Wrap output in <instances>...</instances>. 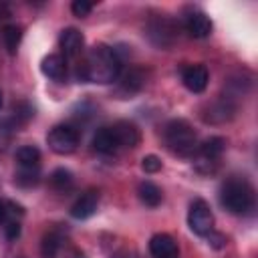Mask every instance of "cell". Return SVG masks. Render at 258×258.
Here are the masks:
<instances>
[{
    "label": "cell",
    "mask_w": 258,
    "mask_h": 258,
    "mask_svg": "<svg viewBox=\"0 0 258 258\" xmlns=\"http://www.w3.org/2000/svg\"><path fill=\"white\" fill-rule=\"evenodd\" d=\"M97 206H99V191L97 189H87L71 206V216L75 220H87L97 212Z\"/></svg>",
    "instance_id": "7"
},
{
    "label": "cell",
    "mask_w": 258,
    "mask_h": 258,
    "mask_svg": "<svg viewBox=\"0 0 258 258\" xmlns=\"http://www.w3.org/2000/svg\"><path fill=\"white\" fill-rule=\"evenodd\" d=\"M149 254L153 258H179L175 240L169 234H153L149 240Z\"/></svg>",
    "instance_id": "8"
},
{
    "label": "cell",
    "mask_w": 258,
    "mask_h": 258,
    "mask_svg": "<svg viewBox=\"0 0 258 258\" xmlns=\"http://www.w3.org/2000/svg\"><path fill=\"white\" fill-rule=\"evenodd\" d=\"M77 75L85 83L109 85L121 75V56L107 44H95L81 60Z\"/></svg>",
    "instance_id": "1"
},
{
    "label": "cell",
    "mask_w": 258,
    "mask_h": 258,
    "mask_svg": "<svg viewBox=\"0 0 258 258\" xmlns=\"http://www.w3.org/2000/svg\"><path fill=\"white\" fill-rule=\"evenodd\" d=\"M40 71L44 77H48L52 81H62L67 75V62L60 54H46L40 60Z\"/></svg>",
    "instance_id": "15"
},
{
    "label": "cell",
    "mask_w": 258,
    "mask_h": 258,
    "mask_svg": "<svg viewBox=\"0 0 258 258\" xmlns=\"http://www.w3.org/2000/svg\"><path fill=\"white\" fill-rule=\"evenodd\" d=\"M46 143L56 155H71L79 147V131L71 125H54L46 135Z\"/></svg>",
    "instance_id": "4"
},
{
    "label": "cell",
    "mask_w": 258,
    "mask_h": 258,
    "mask_svg": "<svg viewBox=\"0 0 258 258\" xmlns=\"http://www.w3.org/2000/svg\"><path fill=\"white\" fill-rule=\"evenodd\" d=\"M236 113V105L230 101V99H220L216 103L210 105V111L208 115H204V121L208 123H224V121H230Z\"/></svg>",
    "instance_id": "14"
},
{
    "label": "cell",
    "mask_w": 258,
    "mask_h": 258,
    "mask_svg": "<svg viewBox=\"0 0 258 258\" xmlns=\"http://www.w3.org/2000/svg\"><path fill=\"white\" fill-rule=\"evenodd\" d=\"M6 238L8 240H16L18 236H20V222L18 220H10V222H6Z\"/></svg>",
    "instance_id": "27"
},
{
    "label": "cell",
    "mask_w": 258,
    "mask_h": 258,
    "mask_svg": "<svg viewBox=\"0 0 258 258\" xmlns=\"http://www.w3.org/2000/svg\"><path fill=\"white\" fill-rule=\"evenodd\" d=\"M75 258H85V256H83V254H77V256H75Z\"/></svg>",
    "instance_id": "30"
},
{
    "label": "cell",
    "mask_w": 258,
    "mask_h": 258,
    "mask_svg": "<svg viewBox=\"0 0 258 258\" xmlns=\"http://www.w3.org/2000/svg\"><path fill=\"white\" fill-rule=\"evenodd\" d=\"M6 218H8V206H6V202L0 200V226L6 224Z\"/></svg>",
    "instance_id": "28"
},
{
    "label": "cell",
    "mask_w": 258,
    "mask_h": 258,
    "mask_svg": "<svg viewBox=\"0 0 258 258\" xmlns=\"http://www.w3.org/2000/svg\"><path fill=\"white\" fill-rule=\"evenodd\" d=\"M208 244L212 246V248H216V250H220V248H224L226 246V236L224 234H220V232H210L208 234Z\"/></svg>",
    "instance_id": "26"
},
{
    "label": "cell",
    "mask_w": 258,
    "mask_h": 258,
    "mask_svg": "<svg viewBox=\"0 0 258 258\" xmlns=\"http://www.w3.org/2000/svg\"><path fill=\"white\" fill-rule=\"evenodd\" d=\"M58 44L64 56H79L85 46V36L77 28H64L58 36Z\"/></svg>",
    "instance_id": "10"
},
{
    "label": "cell",
    "mask_w": 258,
    "mask_h": 258,
    "mask_svg": "<svg viewBox=\"0 0 258 258\" xmlns=\"http://www.w3.org/2000/svg\"><path fill=\"white\" fill-rule=\"evenodd\" d=\"M224 149H226V139L224 137H210L202 145H198V151L196 153H198L200 161H204L208 165H216L218 159L222 157Z\"/></svg>",
    "instance_id": "12"
},
{
    "label": "cell",
    "mask_w": 258,
    "mask_h": 258,
    "mask_svg": "<svg viewBox=\"0 0 258 258\" xmlns=\"http://www.w3.org/2000/svg\"><path fill=\"white\" fill-rule=\"evenodd\" d=\"M32 115H34V111H32V107H30L28 103H18V105L14 107V121H16V125L26 123Z\"/></svg>",
    "instance_id": "23"
},
{
    "label": "cell",
    "mask_w": 258,
    "mask_h": 258,
    "mask_svg": "<svg viewBox=\"0 0 258 258\" xmlns=\"http://www.w3.org/2000/svg\"><path fill=\"white\" fill-rule=\"evenodd\" d=\"M210 81V73L204 64H187L181 71V83L189 93H204Z\"/></svg>",
    "instance_id": "6"
},
{
    "label": "cell",
    "mask_w": 258,
    "mask_h": 258,
    "mask_svg": "<svg viewBox=\"0 0 258 258\" xmlns=\"http://www.w3.org/2000/svg\"><path fill=\"white\" fill-rule=\"evenodd\" d=\"M137 196H139L141 204H145L147 208H157V206L161 204V200H163L161 189H159L153 181H149V179H145V181L139 183V187H137Z\"/></svg>",
    "instance_id": "16"
},
{
    "label": "cell",
    "mask_w": 258,
    "mask_h": 258,
    "mask_svg": "<svg viewBox=\"0 0 258 258\" xmlns=\"http://www.w3.org/2000/svg\"><path fill=\"white\" fill-rule=\"evenodd\" d=\"M185 30L194 38H208L212 34V20L202 10H191L185 16Z\"/></svg>",
    "instance_id": "9"
},
{
    "label": "cell",
    "mask_w": 258,
    "mask_h": 258,
    "mask_svg": "<svg viewBox=\"0 0 258 258\" xmlns=\"http://www.w3.org/2000/svg\"><path fill=\"white\" fill-rule=\"evenodd\" d=\"M16 183L22 185V187H30V185H36L38 183V169H18L16 173Z\"/></svg>",
    "instance_id": "22"
},
{
    "label": "cell",
    "mask_w": 258,
    "mask_h": 258,
    "mask_svg": "<svg viewBox=\"0 0 258 258\" xmlns=\"http://www.w3.org/2000/svg\"><path fill=\"white\" fill-rule=\"evenodd\" d=\"M165 145L179 157H194L198 151V135L185 119H171L163 131Z\"/></svg>",
    "instance_id": "2"
},
{
    "label": "cell",
    "mask_w": 258,
    "mask_h": 258,
    "mask_svg": "<svg viewBox=\"0 0 258 258\" xmlns=\"http://www.w3.org/2000/svg\"><path fill=\"white\" fill-rule=\"evenodd\" d=\"M163 167V163H161V159L157 157V155H145L143 159H141V169L145 171V173H157L159 169Z\"/></svg>",
    "instance_id": "24"
},
{
    "label": "cell",
    "mask_w": 258,
    "mask_h": 258,
    "mask_svg": "<svg viewBox=\"0 0 258 258\" xmlns=\"http://www.w3.org/2000/svg\"><path fill=\"white\" fill-rule=\"evenodd\" d=\"M145 85V77L141 75L139 69H131L129 73H125L123 81H121V91H125L127 95H133L137 93L141 87Z\"/></svg>",
    "instance_id": "21"
},
{
    "label": "cell",
    "mask_w": 258,
    "mask_h": 258,
    "mask_svg": "<svg viewBox=\"0 0 258 258\" xmlns=\"http://www.w3.org/2000/svg\"><path fill=\"white\" fill-rule=\"evenodd\" d=\"M2 103H4V97H2V91H0V109H2Z\"/></svg>",
    "instance_id": "29"
},
{
    "label": "cell",
    "mask_w": 258,
    "mask_h": 258,
    "mask_svg": "<svg viewBox=\"0 0 258 258\" xmlns=\"http://www.w3.org/2000/svg\"><path fill=\"white\" fill-rule=\"evenodd\" d=\"M71 10H73V14H75L77 18H85V16L91 14V10H93V2H87V0H75V2L71 4Z\"/></svg>",
    "instance_id": "25"
},
{
    "label": "cell",
    "mask_w": 258,
    "mask_h": 258,
    "mask_svg": "<svg viewBox=\"0 0 258 258\" xmlns=\"http://www.w3.org/2000/svg\"><path fill=\"white\" fill-rule=\"evenodd\" d=\"M220 204L232 214H248L254 208V189L246 179L232 177L220 189Z\"/></svg>",
    "instance_id": "3"
},
{
    "label": "cell",
    "mask_w": 258,
    "mask_h": 258,
    "mask_svg": "<svg viewBox=\"0 0 258 258\" xmlns=\"http://www.w3.org/2000/svg\"><path fill=\"white\" fill-rule=\"evenodd\" d=\"M20 258H24V256H20Z\"/></svg>",
    "instance_id": "31"
},
{
    "label": "cell",
    "mask_w": 258,
    "mask_h": 258,
    "mask_svg": "<svg viewBox=\"0 0 258 258\" xmlns=\"http://www.w3.org/2000/svg\"><path fill=\"white\" fill-rule=\"evenodd\" d=\"M2 40H4V46H6L8 54H16V50L20 46V40H22V26L6 24L2 28Z\"/></svg>",
    "instance_id": "19"
},
{
    "label": "cell",
    "mask_w": 258,
    "mask_h": 258,
    "mask_svg": "<svg viewBox=\"0 0 258 258\" xmlns=\"http://www.w3.org/2000/svg\"><path fill=\"white\" fill-rule=\"evenodd\" d=\"M18 167L22 169H38L40 167V151L34 145H24L16 151Z\"/></svg>",
    "instance_id": "18"
},
{
    "label": "cell",
    "mask_w": 258,
    "mask_h": 258,
    "mask_svg": "<svg viewBox=\"0 0 258 258\" xmlns=\"http://www.w3.org/2000/svg\"><path fill=\"white\" fill-rule=\"evenodd\" d=\"M187 226L198 236H208L214 230V214L204 200H196L187 212Z\"/></svg>",
    "instance_id": "5"
},
{
    "label": "cell",
    "mask_w": 258,
    "mask_h": 258,
    "mask_svg": "<svg viewBox=\"0 0 258 258\" xmlns=\"http://www.w3.org/2000/svg\"><path fill=\"white\" fill-rule=\"evenodd\" d=\"M111 129L115 133L119 147H137L141 141V133H139L137 125L131 121H117Z\"/></svg>",
    "instance_id": "11"
},
{
    "label": "cell",
    "mask_w": 258,
    "mask_h": 258,
    "mask_svg": "<svg viewBox=\"0 0 258 258\" xmlns=\"http://www.w3.org/2000/svg\"><path fill=\"white\" fill-rule=\"evenodd\" d=\"M93 149L97 153H103V155H109V153H115L119 149V143L115 139V133L111 127H101L95 131L93 135V141H91Z\"/></svg>",
    "instance_id": "13"
},
{
    "label": "cell",
    "mask_w": 258,
    "mask_h": 258,
    "mask_svg": "<svg viewBox=\"0 0 258 258\" xmlns=\"http://www.w3.org/2000/svg\"><path fill=\"white\" fill-rule=\"evenodd\" d=\"M73 183H75V177H73V173H71L67 167H56V169L50 173V185H52L56 191H60V194L69 191V189L73 187Z\"/></svg>",
    "instance_id": "20"
},
{
    "label": "cell",
    "mask_w": 258,
    "mask_h": 258,
    "mask_svg": "<svg viewBox=\"0 0 258 258\" xmlns=\"http://www.w3.org/2000/svg\"><path fill=\"white\" fill-rule=\"evenodd\" d=\"M60 248H62V236L58 230H50L42 236V242H40V256L42 258H56Z\"/></svg>",
    "instance_id": "17"
}]
</instances>
